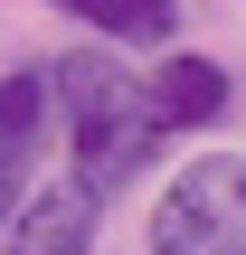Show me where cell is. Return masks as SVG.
<instances>
[{"label":"cell","instance_id":"cell-1","mask_svg":"<svg viewBox=\"0 0 246 255\" xmlns=\"http://www.w3.org/2000/svg\"><path fill=\"white\" fill-rule=\"evenodd\" d=\"M57 76V104H66V180H85L95 199H114L123 180H142L152 170V151H161V104H152V85L142 76H123V57H57L47 66Z\"/></svg>","mask_w":246,"mask_h":255},{"label":"cell","instance_id":"cell-2","mask_svg":"<svg viewBox=\"0 0 246 255\" xmlns=\"http://www.w3.org/2000/svg\"><path fill=\"white\" fill-rule=\"evenodd\" d=\"M152 255H246V161L237 151H199L161 189Z\"/></svg>","mask_w":246,"mask_h":255},{"label":"cell","instance_id":"cell-3","mask_svg":"<svg viewBox=\"0 0 246 255\" xmlns=\"http://www.w3.org/2000/svg\"><path fill=\"white\" fill-rule=\"evenodd\" d=\"M0 246L9 255H85L95 246V189H85V180H47V189L9 218Z\"/></svg>","mask_w":246,"mask_h":255},{"label":"cell","instance_id":"cell-4","mask_svg":"<svg viewBox=\"0 0 246 255\" xmlns=\"http://www.w3.org/2000/svg\"><path fill=\"white\" fill-rule=\"evenodd\" d=\"M152 104H161V123H171V132H199V123L228 104V76H218L209 57H171V66H161V85H152Z\"/></svg>","mask_w":246,"mask_h":255},{"label":"cell","instance_id":"cell-5","mask_svg":"<svg viewBox=\"0 0 246 255\" xmlns=\"http://www.w3.org/2000/svg\"><path fill=\"white\" fill-rule=\"evenodd\" d=\"M47 95H57V76H47V66L0 76V161H19V170H28V151H38V132H47Z\"/></svg>","mask_w":246,"mask_h":255},{"label":"cell","instance_id":"cell-6","mask_svg":"<svg viewBox=\"0 0 246 255\" xmlns=\"http://www.w3.org/2000/svg\"><path fill=\"white\" fill-rule=\"evenodd\" d=\"M57 9H76L104 38H133V47H161L171 38V0H57Z\"/></svg>","mask_w":246,"mask_h":255},{"label":"cell","instance_id":"cell-7","mask_svg":"<svg viewBox=\"0 0 246 255\" xmlns=\"http://www.w3.org/2000/svg\"><path fill=\"white\" fill-rule=\"evenodd\" d=\"M28 199H19V161H0V237H9V218H19Z\"/></svg>","mask_w":246,"mask_h":255}]
</instances>
